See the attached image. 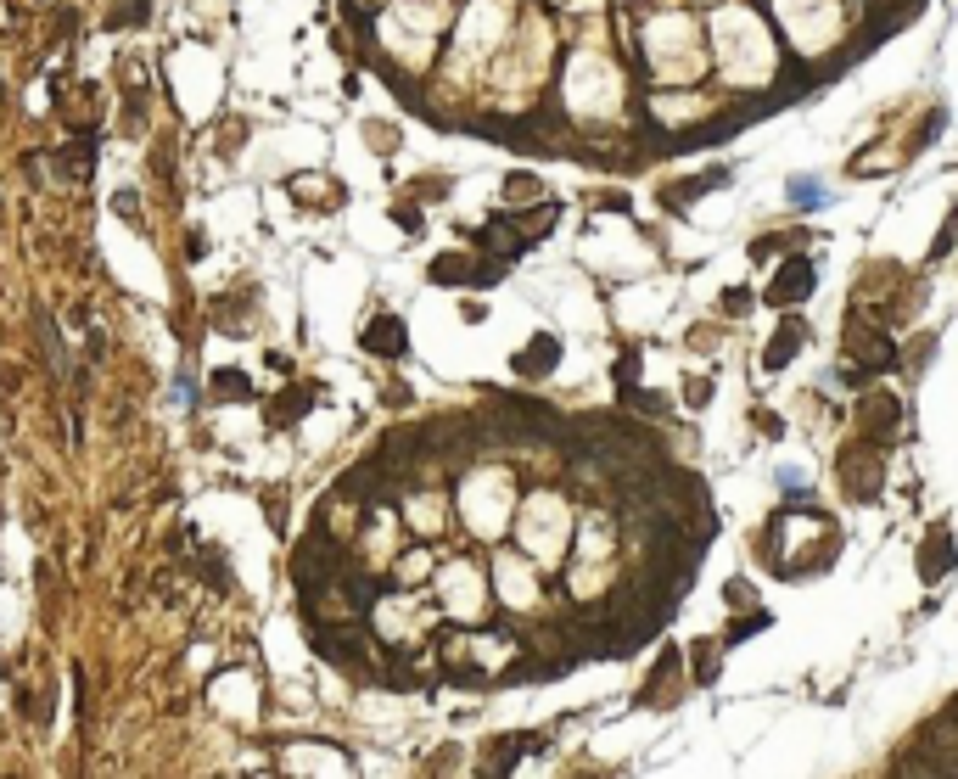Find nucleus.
<instances>
[{
  "instance_id": "nucleus-1",
  "label": "nucleus",
  "mask_w": 958,
  "mask_h": 779,
  "mask_svg": "<svg viewBox=\"0 0 958 779\" xmlns=\"http://www.w3.org/2000/svg\"><path fill=\"white\" fill-rule=\"evenodd\" d=\"M841 477H846V494L852 499H874L880 494V482H886V466H880V454L874 449L852 443V449L841 454Z\"/></svg>"
},
{
  "instance_id": "nucleus-2",
  "label": "nucleus",
  "mask_w": 958,
  "mask_h": 779,
  "mask_svg": "<svg viewBox=\"0 0 958 779\" xmlns=\"http://www.w3.org/2000/svg\"><path fill=\"white\" fill-rule=\"evenodd\" d=\"M813 298V258H785L774 275V286H768V303L774 309H796V303Z\"/></svg>"
},
{
  "instance_id": "nucleus-3",
  "label": "nucleus",
  "mask_w": 958,
  "mask_h": 779,
  "mask_svg": "<svg viewBox=\"0 0 958 779\" xmlns=\"http://www.w3.org/2000/svg\"><path fill=\"white\" fill-rule=\"evenodd\" d=\"M858 421H863V432H869L874 443H891V438L902 432V404H897L891 393H880V387H874V393L858 404Z\"/></svg>"
},
{
  "instance_id": "nucleus-4",
  "label": "nucleus",
  "mask_w": 958,
  "mask_h": 779,
  "mask_svg": "<svg viewBox=\"0 0 958 779\" xmlns=\"http://www.w3.org/2000/svg\"><path fill=\"white\" fill-rule=\"evenodd\" d=\"M678 673H684V651H662V656H656V673L645 679V690H639L634 701H639V707H673V701H678V690H673Z\"/></svg>"
},
{
  "instance_id": "nucleus-5",
  "label": "nucleus",
  "mask_w": 958,
  "mask_h": 779,
  "mask_svg": "<svg viewBox=\"0 0 958 779\" xmlns=\"http://www.w3.org/2000/svg\"><path fill=\"white\" fill-rule=\"evenodd\" d=\"M953 533H947V522H936L925 533V550H919V578L925 583H936V578H947V572H953Z\"/></svg>"
},
{
  "instance_id": "nucleus-6",
  "label": "nucleus",
  "mask_w": 958,
  "mask_h": 779,
  "mask_svg": "<svg viewBox=\"0 0 958 779\" xmlns=\"http://www.w3.org/2000/svg\"><path fill=\"white\" fill-rule=\"evenodd\" d=\"M807 342V326L802 320H785V326L774 331V337H768V348H762V370H768V376H774L779 365H790V359H796V348H802Z\"/></svg>"
},
{
  "instance_id": "nucleus-7",
  "label": "nucleus",
  "mask_w": 958,
  "mask_h": 779,
  "mask_svg": "<svg viewBox=\"0 0 958 779\" xmlns=\"http://www.w3.org/2000/svg\"><path fill=\"white\" fill-rule=\"evenodd\" d=\"M718 185H729V169H706L701 180H678V185H667L662 197H667V208H673V213H684L701 191H718Z\"/></svg>"
},
{
  "instance_id": "nucleus-8",
  "label": "nucleus",
  "mask_w": 958,
  "mask_h": 779,
  "mask_svg": "<svg viewBox=\"0 0 958 779\" xmlns=\"http://www.w3.org/2000/svg\"><path fill=\"white\" fill-rule=\"evenodd\" d=\"M555 359H561V342H555V331H538L522 354H516V370H522V376H538V370H550Z\"/></svg>"
},
{
  "instance_id": "nucleus-9",
  "label": "nucleus",
  "mask_w": 958,
  "mask_h": 779,
  "mask_svg": "<svg viewBox=\"0 0 958 779\" xmlns=\"http://www.w3.org/2000/svg\"><path fill=\"white\" fill-rule=\"evenodd\" d=\"M852 354H858L869 370H891V365H897V348H891V337H880V331H869V337L852 331Z\"/></svg>"
},
{
  "instance_id": "nucleus-10",
  "label": "nucleus",
  "mask_w": 958,
  "mask_h": 779,
  "mask_svg": "<svg viewBox=\"0 0 958 779\" xmlns=\"http://www.w3.org/2000/svg\"><path fill=\"white\" fill-rule=\"evenodd\" d=\"M365 348L370 354H404V326L398 320H370V331H365Z\"/></svg>"
},
{
  "instance_id": "nucleus-11",
  "label": "nucleus",
  "mask_w": 958,
  "mask_h": 779,
  "mask_svg": "<svg viewBox=\"0 0 958 779\" xmlns=\"http://www.w3.org/2000/svg\"><path fill=\"white\" fill-rule=\"evenodd\" d=\"M690 656H695V684H712V679H718V639H695Z\"/></svg>"
},
{
  "instance_id": "nucleus-12",
  "label": "nucleus",
  "mask_w": 958,
  "mask_h": 779,
  "mask_svg": "<svg viewBox=\"0 0 958 779\" xmlns=\"http://www.w3.org/2000/svg\"><path fill=\"white\" fill-rule=\"evenodd\" d=\"M790 202H796V208H818V202H830V191H824V180H813V174H796V180H790Z\"/></svg>"
},
{
  "instance_id": "nucleus-13",
  "label": "nucleus",
  "mask_w": 958,
  "mask_h": 779,
  "mask_svg": "<svg viewBox=\"0 0 958 779\" xmlns=\"http://www.w3.org/2000/svg\"><path fill=\"white\" fill-rule=\"evenodd\" d=\"M723 600H729V611H751L757 606V589H751L746 578H729L723 583Z\"/></svg>"
},
{
  "instance_id": "nucleus-14",
  "label": "nucleus",
  "mask_w": 958,
  "mask_h": 779,
  "mask_svg": "<svg viewBox=\"0 0 958 779\" xmlns=\"http://www.w3.org/2000/svg\"><path fill=\"white\" fill-rule=\"evenodd\" d=\"M538 191H544V185H538L533 174H510V180H505V197H510V202H533Z\"/></svg>"
},
{
  "instance_id": "nucleus-15",
  "label": "nucleus",
  "mask_w": 958,
  "mask_h": 779,
  "mask_svg": "<svg viewBox=\"0 0 958 779\" xmlns=\"http://www.w3.org/2000/svg\"><path fill=\"white\" fill-rule=\"evenodd\" d=\"M768 628V611H751V617H740V623H729V645H740V639L762 634Z\"/></svg>"
},
{
  "instance_id": "nucleus-16",
  "label": "nucleus",
  "mask_w": 958,
  "mask_h": 779,
  "mask_svg": "<svg viewBox=\"0 0 958 779\" xmlns=\"http://www.w3.org/2000/svg\"><path fill=\"white\" fill-rule=\"evenodd\" d=\"M465 275H471L465 258H437V264H432V281H465Z\"/></svg>"
},
{
  "instance_id": "nucleus-17",
  "label": "nucleus",
  "mask_w": 958,
  "mask_h": 779,
  "mask_svg": "<svg viewBox=\"0 0 958 779\" xmlns=\"http://www.w3.org/2000/svg\"><path fill=\"white\" fill-rule=\"evenodd\" d=\"M953 236H958V213H947V225H942V236H936V247H930V258L953 253Z\"/></svg>"
},
{
  "instance_id": "nucleus-18",
  "label": "nucleus",
  "mask_w": 958,
  "mask_h": 779,
  "mask_svg": "<svg viewBox=\"0 0 958 779\" xmlns=\"http://www.w3.org/2000/svg\"><path fill=\"white\" fill-rule=\"evenodd\" d=\"M751 421H757V432H762V438H779V432H785V421H779L774 410H757Z\"/></svg>"
},
{
  "instance_id": "nucleus-19",
  "label": "nucleus",
  "mask_w": 958,
  "mask_h": 779,
  "mask_svg": "<svg viewBox=\"0 0 958 779\" xmlns=\"http://www.w3.org/2000/svg\"><path fill=\"white\" fill-rule=\"evenodd\" d=\"M706 398H712V382H701V376H695V382H684V404H695V410H701Z\"/></svg>"
},
{
  "instance_id": "nucleus-20",
  "label": "nucleus",
  "mask_w": 958,
  "mask_h": 779,
  "mask_svg": "<svg viewBox=\"0 0 958 779\" xmlns=\"http://www.w3.org/2000/svg\"><path fill=\"white\" fill-rule=\"evenodd\" d=\"M723 309H729V314H746V309H751V292H740V286H729V292H723Z\"/></svg>"
}]
</instances>
